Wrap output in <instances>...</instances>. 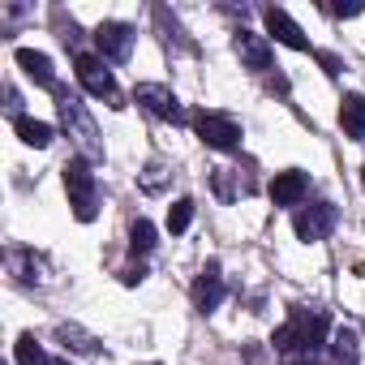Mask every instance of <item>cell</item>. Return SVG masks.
Here are the masks:
<instances>
[{"mask_svg":"<svg viewBox=\"0 0 365 365\" xmlns=\"http://www.w3.org/2000/svg\"><path fill=\"white\" fill-rule=\"evenodd\" d=\"M327 339H331V318H327V309H305V305H297L292 314H288V322L275 331V352H279V365H314L318 361V352L327 348Z\"/></svg>","mask_w":365,"mask_h":365,"instance_id":"1","label":"cell"},{"mask_svg":"<svg viewBox=\"0 0 365 365\" xmlns=\"http://www.w3.org/2000/svg\"><path fill=\"white\" fill-rule=\"evenodd\" d=\"M56 116H61V129L69 133V142L78 146V159L99 163L103 159V138H99V125L86 112V103L69 91H56Z\"/></svg>","mask_w":365,"mask_h":365,"instance_id":"2","label":"cell"},{"mask_svg":"<svg viewBox=\"0 0 365 365\" xmlns=\"http://www.w3.org/2000/svg\"><path fill=\"white\" fill-rule=\"evenodd\" d=\"M61 180H65V194H69V207H73V220L91 224L99 215V180L91 172L86 159H69L61 168Z\"/></svg>","mask_w":365,"mask_h":365,"instance_id":"3","label":"cell"},{"mask_svg":"<svg viewBox=\"0 0 365 365\" xmlns=\"http://www.w3.org/2000/svg\"><path fill=\"white\" fill-rule=\"evenodd\" d=\"M73 73H78V82L86 86V95L108 99V108H125V99H120V91H116V78H112V69L103 65V56L78 52V56H73Z\"/></svg>","mask_w":365,"mask_h":365,"instance_id":"4","label":"cell"},{"mask_svg":"<svg viewBox=\"0 0 365 365\" xmlns=\"http://www.w3.org/2000/svg\"><path fill=\"white\" fill-rule=\"evenodd\" d=\"M194 129H198V138H202V146H211V150H237L241 146V125L228 116V112H211V108H202V112H194Z\"/></svg>","mask_w":365,"mask_h":365,"instance_id":"5","label":"cell"},{"mask_svg":"<svg viewBox=\"0 0 365 365\" xmlns=\"http://www.w3.org/2000/svg\"><path fill=\"white\" fill-rule=\"evenodd\" d=\"M335 224H339V211L331 207V202H309V207H301L297 211V220H292V228H297V237L305 241V245H314V241H327L331 232H335Z\"/></svg>","mask_w":365,"mask_h":365,"instance_id":"6","label":"cell"},{"mask_svg":"<svg viewBox=\"0 0 365 365\" xmlns=\"http://www.w3.org/2000/svg\"><path fill=\"white\" fill-rule=\"evenodd\" d=\"M5 262H9V275H14L22 288H48V284H52V267H48V258L35 254V250L14 245V250L5 254Z\"/></svg>","mask_w":365,"mask_h":365,"instance_id":"7","label":"cell"},{"mask_svg":"<svg viewBox=\"0 0 365 365\" xmlns=\"http://www.w3.org/2000/svg\"><path fill=\"white\" fill-rule=\"evenodd\" d=\"M133 99H138L150 116H159V120H172V125H185V120H190L185 108H180V99H176L168 86H159V82H138V86H133Z\"/></svg>","mask_w":365,"mask_h":365,"instance_id":"8","label":"cell"},{"mask_svg":"<svg viewBox=\"0 0 365 365\" xmlns=\"http://www.w3.org/2000/svg\"><path fill=\"white\" fill-rule=\"evenodd\" d=\"M232 48H237V56H241V65H245L250 73H262V78H267V73L275 69V52H271V39H267V35H254V31L237 26Z\"/></svg>","mask_w":365,"mask_h":365,"instance_id":"9","label":"cell"},{"mask_svg":"<svg viewBox=\"0 0 365 365\" xmlns=\"http://www.w3.org/2000/svg\"><path fill=\"white\" fill-rule=\"evenodd\" d=\"M133 39H138V31H133L129 22H99V26H95V48H99L103 61H116V65L129 61Z\"/></svg>","mask_w":365,"mask_h":365,"instance_id":"10","label":"cell"},{"mask_svg":"<svg viewBox=\"0 0 365 365\" xmlns=\"http://www.w3.org/2000/svg\"><path fill=\"white\" fill-rule=\"evenodd\" d=\"M224 271H220V262H207L202 271H198V279H194V309L198 314H211V309H220V301H224Z\"/></svg>","mask_w":365,"mask_h":365,"instance_id":"11","label":"cell"},{"mask_svg":"<svg viewBox=\"0 0 365 365\" xmlns=\"http://www.w3.org/2000/svg\"><path fill=\"white\" fill-rule=\"evenodd\" d=\"M305 194H309V176L301 168H288V172L271 176V202L275 207H301Z\"/></svg>","mask_w":365,"mask_h":365,"instance_id":"12","label":"cell"},{"mask_svg":"<svg viewBox=\"0 0 365 365\" xmlns=\"http://www.w3.org/2000/svg\"><path fill=\"white\" fill-rule=\"evenodd\" d=\"M262 22H267V31L275 35V43H284V48H292V52H309V39H305V31L284 14V9H262Z\"/></svg>","mask_w":365,"mask_h":365,"instance_id":"13","label":"cell"},{"mask_svg":"<svg viewBox=\"0 0 365 365\" xmlns=\"http://www.w3.org/2000/svg\"><path fill=\"white\" fill-rule=\"evenodd\" d=\"M14 61L22 65V73H26L35 86H43V91H61L56 69H52V61H48L43 52H35V48H18V52H14Z\"/></svg>","mask_w":365,"mask_h":365,"instance_id":"14","label":"cell"},{"mask_svg":"<svg viewBox=\"0 0 365 365\" xmlns=\"http://www.w3.org/2000/svg\"><path fill=\"white\" fill-rule=\"evenodd\" d=\"M356 361H361L356 331H348V327L331 331V339H327V365H356Z\"/></svg>","mask_w":365,"mask_h":365,"instance_id":"15","label":"cell"},{"mask_svg":"<svg viewBox=\"0 0 365 365\" xmlns=\"http://www.w3.org/2000/svg\"><path fill=\"white\" fill-rule=\"evenodd\" d=\"M339 129L352 142L365 138V99L361 95H344V103H339Z\"/></svg>","mask_w":365,"mask_h":365,"instance_id":"16","label":"cell"},{"mask_svg":"<svg viewBox=\"0 0 365 365\" xmlns=\"http://www.w3.org/2000/svg\"><path fill=\"white\" fill-rule=\"evenodd\" d=\"M14 129H18V138H22L26 146H35V150H48V146H52V125H48V120L18 116V120H14Z\"/></svg>","mask_w":365,"mask_h":365,"instance_id":"17","label":"cell"},{"mask_svg":"<svg viewBox=\"0 0 365 365\" xmlns=\"http://www.w3.org/2000/svg\"><path fill=\"white\" fill-rule=\"evenodd\" d=\"M56 339H61L65 348H73V352H99V339H95L91 331L73 327V322H61V327H56Z\"/></svg>","mask_w":365,"mask_h":365,"instance_id":"18","label":"cell"},{"mask_svg":"<svg viewBox=\"0 0 365 365\" xmlns=\"http://www.w3.org/2000/svg\"><path fill=\"white\" fill-rule=\"evenodd\" d=\"M155 245H159V241H155V224H150V220H133V224H129V250L142 258V254H150Z\"/></svg>","mask_w":365,"mask_h":365,"instance_id":"19","label":"cell"},{"mask_svg":"<svg viewBox=\"0 0 365 365\" xmlns=\"http://www.w3.org/2000/svg\"><path fill=\"white\" fill-rule=\"evenodd\" d=\"M18 365H52L48 361V352H43V344L35 339V331H26V335H18Z\"/></svg>","mask_w":365,"mask_h":365,"instance_id":"20","label":"cell"},{"mask_svg":"<svg viewBox=\"0 0 365 365\" xmlns=\"http://www.w3.org/2000/svg\"><path fill=\"white\" fill-rule=\"evenodd\" d=\"M190 224H194V198H176V202L168 207V232L180 237Z\"/></svg>","mask_w":365,"mask_h":365,"instance_id":"21","label":"cell"},{"mask_svg":"<svg viewBox=\"0 0 365 365\" xmlns=\"http://www.w3.org/2000/svg\"><path fill=\"white\" fill-rule=\"evenodd\" d=\"M155 26L163 31V39H168V43H176V48H194V43L185 39V31H180V22H176L168 9H155Z\"/></svg>","mask_w":365,"mask_h":365,"instance_id":"22","label":"cell"},{"mask_svg":"<svg viewBox=\"0 0 365 365\" xmlns=\"http://www.w3.org/2000/svg\"><path fill=\"white\" fill-rule=\"evenodd\" d=\"M168 176H172V168H168L163 159L146 163V172H142V190H146V194H159V190L168 185Z\"/></svg>","mask_w":365,"mask_h":365,"instance_id":"23","label":"cell"},{"mask_svg":"<svg viewBox=\"0 0 365 365\" xmlns=\"http://www.w3.org/2000/svg\"><path fill=\"white\" fill-rule=\"evenodd\" d=\"M215 194H220L224 202L237 198V190H232V168H215Z\"/></svg>","mask_w":365,"mask_h":365,"instance_id":"24","label":"cell"},{"mask_svg":"<svg viewBox=\"0 0 365 365\" xmlns=\"http://www.w3.org/2000/svg\"><path fill=\"white\" fill-rule=\"evenodd\" d=\"M142 279H146V267H142V262H133V267H125V271H120V284H129V288H133V284H142Z\"/></svg>","mask_w":365,"mask_h":365,"instance_id":"25","label":"cell"},{"mask_svg":"<svg viewBox=\"0 0 365 365\" xmlns=\"http://www.w3.org/2000/svg\"><path fill=\"white\" fill-rule=\"evenodd\" d=\"M331 14H335V18H361L365 5H356V0H352V5H331Z\"/></svg>","mask_w":365,"mask_h":365,"instance_id":"26","label":"cell"},{"mask_svg":"<svg viewBox=\"0 0 365 365\" xmlns=\"http://www.w3.org/2000/svg\"><path fill=\"white\" fill-rule=\"evenodd\" d=\"M318 61H322V69H327V73H331V78H335V73H339V69H344V61H339V56H335V52H318Z\"/></svg>","mask_w":365,"mask_h":365,"instance_id":"27","label":"cell"},{"mask_svg":"<svg viewBox=\"0 0 365 365\" xmlns=\"http://www.w3.org/2000/svg\"><path fill=\"white\" fill-rule=\"evenodd\" d=\"M267 86L279 91V95H288V78H284V73H267Z\"/></svg>","mask_w":365,"mask_h":365,"instance_id":"28","label":"cell"},{"mask_svg":"<svg viewBox=\"0 0 365 365\" xmlns=\"http://www.w3.org/2000/svg\"><path fill=\"white\" fill-rule=\"evenodd\" d=\"M52 365H69V361H61V356H56V361H52Z\"/></svg>","mask_w":365,"mask_h":365,"instance_id":"29","label":"cell"},{"mask_svg":"<svg viewBox=\"0 0 365 365\" xmlns=\"http://www.w3.org/2000/svg\"><path fill=\"white\" fill-rule=\"evenodd\" d=\"M361 185H365V168H361Z\"/></svg>","mask_w":365,"mask_h":365,"instance_id":"30","label":"cell"}]
</instances>
